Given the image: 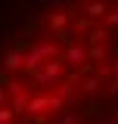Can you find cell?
Returning a JSON list of instances; mask_svg holds the SVG:
<instances>
[{"label": "cell", "instance_id": "obj_1", "mask_svg": "<svg viewBox=\"0 0 118 124\" xmlns=\"http://www.w3.org/2000/svg\"><path fill=\"white\" fill-rule=\"evenodd\" d=\"M0 124H118V0H34L0 56Z\"/></svg>", "mask_w": 118, "mask_h": 124}]
</instances>
